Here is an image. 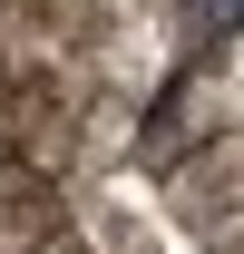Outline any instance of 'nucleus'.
Listing matches in <instances>:
<instances>
[{
  "instance_id": "1",
  "label": "nucleus",
  "mask_w": 244,
  "mask_h": 254,
  "mask_svg": "<svg viewBox=\"0 0 244 254\" xmlns=\"http://www.w3.org/2000/svg\"><path fill=\"white\" fill-rule=\"evenodd\" d=\"M0 254H244V0H0Z\"/></svg>"
}]
</instances>
